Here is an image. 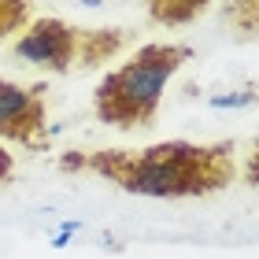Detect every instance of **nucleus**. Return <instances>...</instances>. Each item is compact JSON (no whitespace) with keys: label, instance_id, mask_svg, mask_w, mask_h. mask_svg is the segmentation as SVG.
<instances>
[{"label":"nucleus","instance_id":"nucleus-3","mask_svg":"<svg viewBox=\"0 0 259 259\" xmlns=\"http://www.w3.org/2000/svg\"><path fill=\"white\" fill-rule=\"evenodd\" d=\"M130 45V30L122 26H74L60 15L30 19V26L15 37V60L70 74V70H97L108 60H115Z\"/></svg>","mask_w":259,"mask_h":259},{"label":"nucleus","instance_id":"nucleus-6","mask_svg":"<svg viewBox=\"0 0 259 259\" xmlns=\"http://www.w3.org/2000/svg\"><path fill=\"white\" fill-rule=\"evenodd\" d=\"M222 22L241 37H259V0H226Z\"/></svg>","mask_w":259,"mask_h":259},{"label":"nucleus","instance_id":"nucleus-9","mask_svg":"<svg viewBox=\"0 0 259 259\" xmlns=\"http://www.w3.org/2000/svg\"><path fill=\"white\" fill-rule=\"evenodd\" d=\"M11 170H15V156L0 148V185H4V182L11 178Z\"/></svg>","mask_w":259,"mask_h":259},{"label":"nucleus","instance_id":"nucleus-4","mask_svg":"<svg viewBox=\"0 0 259 259\" xmlns=\"http://www.w3.org/2000/svg\"><path fill=\"white\" fill-rule=\"evenodd\" d=\"M0 137L30 152L49 148V104L45 85H19L0 78Z\"/></svg>","mask_w":259,"mask_h":259},{"label":"nucleus","instance_id":"nucleus-5","mask_svg":"<svg viewBox=\"0 0 259 259\" xmlns=\"http://www.w3.org/2000/svg\"><path fill=\"white\" fill-rule=\"evenodd\" d=\"M207 8L211 0H145V11L156 26H189Z\"/></svg>","mask_w":259,"mask_h":259},{"label":"nucleus","instance_id":"nucleus-8","mask_svg":"<svg viewBox=\"0 0 259 259\" xmlns=\"http://www.w3.org/2000/svg\"><path fill=\"white\" fill-rule=\"evenodd\" d=\"M241 174H244V182H248V185H255V189H259V137L252 141V152H248V159H244Z\"/></svg>","mask_w":259,"mask_h":259},{"label":"nucleus","instance_id":"nucleus-7","mask_svg":"<svg viewBox=\"0 0 259 259\" xmlns=\"http://www.w3.org/2000/svg\"><path fill=\"white\" fill-rule=\"evenodd\" d=\"M33 19V0H0V45L30 26Z\"/></svg>","mask_w":259,"mask_h":259},{"label":"nucleus","instance_id":"nucleus-1","mask_svg":"<svg viewBox=\"0 0 259 259\" xmlns=\"http://www.w3.org/2000/svg\"><path fill=\"white\" fill-rule=\"evenodd\" d=\"M63 174H93L115 189L152 200H200L222 193L237 174L233 141H159L148 148H70Z\"/></svg>","mask_w":259,"mask_h":259},{"label":"nucleus","instance_id":"nucleus-2","mask_svg":"<svg viewBox=\"0 0 259 259\" xmlns=\"http://www.w3.org/2000/svg\"><path fill=\"white\" fill-rule=\"evenodd\" d=\"M193 60L189 45L178 41H148L130 56L126 63L108 70L93 89V111L97 119L122 134L156 126L159 100L167 93L170 78Z\"/></svg>","mask_w":259,"mask_h":259}]
</instances>
